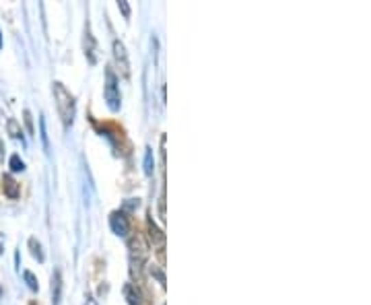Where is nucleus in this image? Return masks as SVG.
Returning a JSON list of instances; mask_svg holds the SVG:
<instances>
[{
    "instance_id": "20e7f679",
    "label": "nucleus",
    "mask_w": 371,
    "mask_h": 305,
    "mask_svg": "<svg viewBox=\"0 0 371 305\" xmlns=\"http://www.w3.org/2000/svg\"><path fill=\"white\" fill-rule=\"evenodd\" d=\"M110 225H112V231H114L116 235H120V237H126V235H128V231H130V221H128V217H126V212H124V210H116V212H112V217H110Z\"/></svg>"
},
{
    "instance_id": "7ed1b4c3",
    "label": "nucleus",
    "mask_w": 371,
    "mask_h": 305,
    "mask_svg": "<svg viewBox=\"0 0 371 305\" xmlns=\"http://www.w3.org/2000/svg\"><path fill=\"white\" fill-rule=\"evenodd\" d=\"M112 50H114V60H116V66L120 69L122 77H124V79H128V77H130V60H128V52H126L124 42H122V40H114Z\"/></svg>"
},
{
    "instance_id": "aec40b11",
    "label": "nucleus",
    "mask_w": 371,
    "mask_h": 305,
    "mask_svg": "<svg viewBox=\"0 0 371 305\" xmlns=\"http://www.w3.org/2000/svg\"><path fill=\"white\" fill-rule=\"evenodd\" d=\"M0 48H3V34H0Z\"/></svg>"
},
{
    "instance_id": "39448f33",
    "label": "nucleus",
    "mask_w": 371,
    "mask_h": 305,
    "mask_svg": "<svg viewBox=\"0 0 371 305\" xmlns=\"http://www.w3.org/2000/svg\"><path fill=\"white\" fill-rule=\"evenodd\" d=\"M83 50H85V56L91 64L97 62V44H95V38L91 34V27L89 23L85 25V40H83Z\"/></svg>"
},
{
    "instance_id": "6ab92c4d",
    "label": "nucleus",
    "mask_w": 371,
    "mask_h": 305,
    "mask_svg": "<svg viewBox=\"0 0 371 305\" xmlns=\"http://www.w3.org/2000/svg\"><path fill=\"white\" fill-rule=\"evenodd\" d=\"M5 249V233H0V254Z\"/></svg>"
},
{
    "instance_id": "dca6fc26",
    "label": "nucleus",
    "mask_w": 371,
    "mask_h": 305,
    "mask_svg": "<svg viewBox=\"0 0 371 305\" xmlns=\"http://www.w3.org/2000/svg\"><path fill=\"white\" fill-rule=\"evenodd\" d=\"M23 116H25V124H27V130H29V134H34V120H32V114H29V110H25V112H23Z\"/></svg>"
},
{
    "instance_id": "f8f14e48",
    "label": "nucleus",
    "mask_w": 371,
    "mask_h": 305,
    "mask_svg": "<svg viewBox=\"0 0 371 305\" xmlns=\"http://www.w3.org/2000/svg\"><path fill=\"white\" fill-rule=\"evenodd\" d=\"M23 278L27 280V286H29L32 291H38V289H40V282H38V278H36V274H34V272L25 270V272H23Z\"/></svg>"
},
{
    "instance_id": "f3484780",
    "label": "nucleus",
    "mask_w": 371,
    "mask_h": 305,
    "mask_svg": "<svg viewBox=\"0 0 371 305\" xmlns=\"http://www.w3.org/2000/svg\"><path fill=\"white\" fill-rule=\"evenodd\" d=\"M40 124H42V141H44V147H46V149H50V143H48V134H46V120L42 118V120H40Z\"/></svg>"
},
{
    "instance_id": "9d476101",
    "label": "nucleus",
    "mask_w": 371,
    "mask_h": 305,
    "mask_svg": "<svg viewBox=\"0 0 371 305\" xmlns=\"http://www.w3.org/2000/svg\"><path fill=\"white\" fill-rule=\"evenodd\" d=\"M124 295H126V299H128L130 305H139V303H141V295L134 293V286H132V284H126V286H124Z\"/></svg>"
},
{
    "instance_id": "9b49d317",
    "label": "nucleus",
    "mask_w": 371,
    "mask_h": 305,
    "mask_svg": "<svg viewBox=\"0 0 371 305\" xmlns=\"http://www.w3.org/2000/svg\"><path fill=\"white\" fill-rule=\"evenodd\" d=\"M29 245H32V254L40 260V262H44V252H42V245H40V241L36 239V237H32L29 239Z\"/></svg>"
},
{
    "instance_id": "1a4fd4ad",
    "label": "nucleus",
    "mask_w": 371,
    "mask_h": 305,
    "mask_svg": "<svg viewBox=\"0 0 371 305\" xmlns=\"http://www.w3.org/2000/svg\"><path fill=\"white\" fill-rule=\"evenodd\" d=\"M153 169H155L153 149H151V147H147V153H145V173H147V175H153Z\"/></svg>"
},
{
    "instance_id": "f03ea898",
    "label": "nucleus",
    "mask_w": 371,
    "mask_h": 305,
    "mask_svg": "<svg viewBox=\"0 0 371 305\" xmlns=\"http://www.w3.org/2000/svg\"><path fill=\"white\" fill-rule=\"evenodd\" d=\"M104 97L106 103L112 112H118L122 106V95H120V87H118V79L116 73L112 71V66L106 69V85H104Z\"/></svg>"
},
{
    "instance_id": "6e6552de",
    "label": "nucleus",
    "mask_w": 371,
    "mask_h": 305,
    "mask_svg": "<svg viewBox=\"0 0 371 305\" xmlns=\"http://www.w3.org/2000/svg\"><path fill=\"white\" fill-rule=\"evenodd\" d=\"M3 188H5V194L9 196V198H19V184L11 178V175H5V180H3Z\"/></svg>"
},
{
    "instance_id": "2eb2a0df",
    "label": "nucleus",
    "mask_w": 371,
    "mask_h": 305,
    "mask_svg": "<svg viewBox=\"0 0 371 305\" xmlns=\"http://www.w3.org/2000/svg\"><path fill=\"white\" fill-rule=\"evenodd\" d=\"M118 7H120V11L124 13V19H130V5L126 3V0H120Z\"/></svg>"
},
{
    "instance_id": "ddd939ff",
    "label": "nucleus",
    "mask_w": 371,
    "mask_h": 305,
    "mask_svg": "<svg viewBox=\"0 0 371 305\" xmlns=\"http://www.w3.org/2000/svg\"><path fill=\"white\" fill-rule=\"evenodd\" d=\"M9 165H11V169H13V171H23V169H25V163L21 161V157H19V155H13V157H11V161H9Z\"/></svg>"
},
{
    "instance_id": "4468645a",
    "label": "nucleus",
    "mask_w": 371,
    "mask_h": 305,
    "mask_svg": "<svg viewBox=\"0 0 371 305\" xmlns=\"http://www.w3.org/2000/svg\"><path fill=\"white\" fill-rule=\"evenodd\" d=\"M9 132H11V136H15V138H19L21 136V128H19V124H17V120H9Z\"/></svg>"
},
{
    "instance_id": "a211bd4d",
    "label": "nucleus",
    "mask_w": 371,
    "mask_h": 305,
    "mask_svg": "<svg viewBox=\"0 0 371 305\" xmlns=\"http://www.w3.org/2000/svg\"><path fill=\"white\" fill-rule=\"evenodd\" d=\"M85 305H99V303H97V299L93 297V293H87V297H85Z\"/></svg>"
},
{
    "instance_id": "f257e3e1",
    "label": "nucleus",
    "mask_w": 371,
    "mask_h": 305,
    "mask_svg": "<svg viewBox=\"0 0 371 305\" xmlns=\"http://www.w3.org/2000/svg\"><path fill=\"white\" fill-rule=\"evenodd\" d=\"M52 91H54V101H56L58 114H60V118H62V124H64V128H71L73 122H75V114H77L75 95H73L60 81L54 83Z\"/></svg>"
},
{
    "instance_id": "0eeeda50",
    "label": "nucleus",
    "mask_w": 371,
    "mask_h": 305,
    "mask_svg": "<svg viewBox=\"0 0 371 305\" xmlns=\"http://www.w3.org/2000/svg\"><path fill=\"white\" fill-rule=\"evenodd\" d=\"M60 297H62V274H60V270H54V274H52V303L60 305Z\"/></svg>"
},
{
    "instance_id": "423d86ee",
    "label": "nucleus",
    "mask_w": 371,
    "mask_h": 305,
    "mask_svg": "<svg viewBox=\"0 0 371 305\" xmlns=\"http://www.w3.org/2000/svg\"><path fill=\"white\" fill-rule=\"evenodd\" d=\"M149 237H151V241H153V245H157V249H159V258L163 260V245H165V233L155 225V221L153 219H149Z\"/></svg>"
}]
</instances>
